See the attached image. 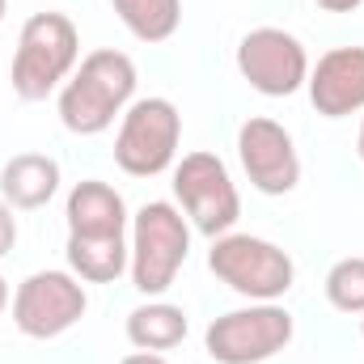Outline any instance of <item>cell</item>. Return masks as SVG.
Wrapping results in <instances>:
<instances>
[{
    "instance_id": "1",
    "label": "cell",
    "mask_w": 364,
    "mask_h": 364,
    "mask_svg": "<svg viewBox=\"0 0 364 364\" xmlns=\"http://www.w3.org/2000/svg\"><path fill=\"white\" fill-rule=\"evenodd\" d=\"M136 102V64L132 55L102 47L81 60V68L60 90V123L73 136L106 132L127 106Z\"/></svg>"
},
{
    "instance_id": "2",
    "label": "cell",
    "mask_w": 364,
    "mask_h": 364,
    "mask_svg": "<svg viewBox=\"0 0 364 364\" xmlns=\"http://www.w3.org/2000/svg\"><path fill=\"white\" fill-rule=\"evenodd\" d=\"M81 60V34L73 17L64 13H34L21 26L17 55H13V93L21 102H43L47 93L64 90V81L77 73Z\"/></svg>"
},
{
    "instance_id": "3",
    "label": "cell",
    "mask_w": 364,
    "mask_h": 364,
    "mask_svg": "<svg viewBox=\"0 0 364 364\" xmlns=\"http://www.w3.org/2000/svg\"><path fill=\"white\" fill-rule=\"evenodd\" d=\"M191 255V220L182 208L153 199L132 216V284L144 296H161L174 288L182 263Z\"/></svg>"
},
{
    "instance_id": "4",
    "label": "cell",
    "mask_w": 364,
    "mask_h": 364,
    "mask_svg": "<svg viewBox=\"0 0 364 364\" xmlns=\"http://www.w3.org/2000/svg\"><path fill=\"white\" fill-rule=\"evenodd\" d=\"M208 267H212V275L220 284H229L246 301H279L292 288V279H296L292 255L284 246L267 242V237H255V233L212 237Z\"/></svg>"
},
{
    "instance_id": "5",
    "label": "cell",
    "mask_w": 364,
    "mask_h": 364,
    "mask_svg": "<svg viewBox=\"0 0 364 364\" xmlns=\"http://www.w3.org/2000/svg\"><path fill=\"white\" fill-rule=\"evenodd\" d=\"M182 140V114L170 97H136L123 110L114 136V161L132 178H157L174 166Z\"/></svg>"
},
{
    "instance_id": "6",
    "label": "cell",
    "mask_w": 364,
    "mask_h": 364,
    "mask_svg": "<svg viewBox=\"0 0 364 364\" xmlns=\"http://www.w3.org/2000/svg\"><path fill=\"white\" fill-rule=\"evenodd\" d=\"M292 331H296V322L284 305L255 301L246 309L220 314L208 326L203 348L216 364H263L292 343Z\"/></svg>"
},
{
    "instance_id": "7",
    "label": "cell",
    "mask_w": 364,
    "mask_h": 364,
    "mask_svg": "<svg viewBox=\"0 0 364 364\" xmlns=\"http://www.w3.org/2000/svg\"><path fill=\"white\" fill-rule=\"evenodd\" d=\"M174 195H178L191 229H199L203 237L233 233L242 216V195L229 178V166L216 153H186L174 166Z\"/></svg>"
},
{
    "instance_id": "8",
    "label": "cell",
    "mask_w": 364,
    "mask_h": 364,
    "mask_svg": "<svg viewBox=\"0 0 364 364\" xmlns=\"http://www.w3.org/2000/svg\"><path fill=\"white\" fill-rule=\"evenodd\" d=\"M85 284L73 272H34L17 284L13 322L26 339H60L85 318Z\"/></svg>"
},
{
    "instance_id": "9",
    "label": "cell",
    "mask_w": 364,
    "mask_h": 364,
    "mask_svg": "<svg viewBox=\"0 0 364 364\" xmlns=\"http://www.w3.org/2000/svg\"><path fill=\"white\" fill-rule=\"evenodd\" d=\"M237 73L263 97H292L309 81L305 43L279 26H259L237 43Z\"/></svg>"
},
{
    "instance_id": "10",
    "label": "cell",
    "mask_w": 364,
    "mask_h": 364,
    "mask_svg": "<svg viewBox=\"0 0 364 364\" xmlns=\"http://www.w3.org/2000/svg\"><path fill=\"white\" fill-rule=\"evenodd\" d=\"M237 157H242V170H246L250 186L263 195H288L301 182L296 144H292L288 127H279L275 119L255 114L237 127Z\"/></svg>"
},
{
    "instance_id": "11",
    "label": "cell",
    "mask_w": 364,
    "mask_h": 364,
    "mask_svg": "<svg viewBox=\"0 0 364 364\" xmlns=\"http://www.w3.org/2000/svg\"><path fill=\"white\" fill-rule=\"evenodd\" d=\"M309 102L326 119H348L364 110V47H335L309 68Z\"/></svg>"
},
{
    "instance_id": "12",
    "label": "cell",
    "mask_w": 364,
    "mask_h": 364,
    "mask_svg": "<svg viewBox=\"0 0 364 364\" xmlns=\"http://www.w3.org/2000/svg\"><path fill=\"white\" fill-rule=\"evenodd\" d=\"M64 216H68V233H77V237H119V233H127L123 195L110 182L97 178H85L68 191Z\"/></svg>"
},
{
    "instance_id": "13",
    "label": "cell",
    "mask_w": 364,
    "mask_h": 364,
    "mask_svg": "<svg viewBox=\"0 0 364 364\" xmlns=\"http://www.w3.org/2000/svg\"><path fill=\"white\" fill-rule=\"evenodd\" d=\"M60 191V161L47 153H17L0 170V199L13 212L47 208Z\"/></svg>"
},
{
    "instance_id": "14",
    "label": "cell",
    "mask_w": 364,
    "mask_h": 364,
    "mask_svg": "<svg viewBox=\"0 0 364 364\" xmlns=\"http://www.w3.org/2000/svg\"><path fill=\"white\" fill-rule=\"evenodd\" d=\"M68 267L85 284H114L119 275L132 267V242L119 237H77L68 233Z\"/></svg>"
},
{
    "instance_id": "15",
    "label": "cell",
    "mask_w": 364,
    "mask_h": 364,
    "mask_svg": "<svg viewBox=\"0 0 364 364\" xmlns=\"http://www.w3.org/2000/svg\"><path fill=\"white\" fill-rule=\"evenodd\" d=\"M127 339L140 352H170L186 339V314L170 301H149L127 314Z\"/></svg>"
},
{
    "instance_id": "16",
    "label": "cell",
    "mask_w": 364,
    "mask_h": 364,
    "mask_svg": "<svg viewBox=\"0 0 364 364\" xmlns=\"http://www.w3.org/2000/svg\"><path fill=\"white\" fill-rule=\"evenodd\" d=\"M110 4L140 43H166L182 26V0H110Z\"/></svg>"
},
{
    "instance_id": "17",
    "label": "cell",
    "mask_w": 364,
    "mask_h": 364,
    "mask_svg": "<svg viewBox=\"0 0 364 364\" xmlns=\"http://www.w3.org/2000/svg\"><path fill=\"white\" fill-rule=\"evenodd\" d=\"M326 301L339 309V314H364V259H339L331 272H326Z\"/></svg>"
},
{
    "instance_id": "18",
    "label": "cell",
    "mask_w": 364,
    "mask_h": 364,
    "mask_svg": "<svg viewBox=\"0 0 364 364\" xmlns=\"http://www.w3.org/2000/svg\"><path fill=\"white\" fill-rule=\"evenodd\" d=\"M13 246H17V216H13V208L0 199V259H4Z\"/></svg>"
},
{
    "instance_id": "19",
    "label": "cell",
    "mask_w": 364,
    "mask_h": 364,
    "mask_svg": "<svg viewBox=\"0 0 364 364\" xmlns=\"http://www.w3.org/2000/svg\"><path fill=\"white\" fill-rule=\"evenodd\" d=\"M364 0H318V9H326V13H356Z\"/></svg>"
},
{
    "instance_id": "20",
    "label": "cell",
    "mask_w": 364,
    "mask_h": 364,
    "mask_svg": "<svg viewBox=\"0 0 364 364\" xmlns=\"http://www.w3.org/2000/svg\"><path fill=\"white\" fill-rule=\"evenodd\" d=\"M119 364H166V356H157V352H132V356H123Z\"/></svg>"
},
{
    "instance_id": "21",
    "label": "cell",
    "mask_w": 364,
    "mask_h": 364,
    "mask_svg": "<svg viewBox=\"0 0 364 364\" xmlns=\"http://www.w3.org/2000/svg\"><path fill=\"white\" fill-rule=\"evenodd\" d=\"M4 305H9V279L0 275V314H4Z\"/></svg>"
},
{
    "instance_id": "22",
    "label": "cell",
    "mask_w": 364,
    "mask_h": 364,
    "mask_svg": "<svg viewBox=\"0 0 364 364\" xmlns=\"http://www.w3.org/2000/svg\"><path fill=\"white\" fill-rule=\"evenodd\" d=\"M356 157L364 161V119H360V136H356Z\"/></svg>"
},
{
    "instance_id": "23",
    "label": "cell",
    "mask_w": 364,
    "mask_h": 364,
    "mask_svg": "<svg viewBox=\"0 0 364 364\" xmlns=\"http://www.w3.org/2000/svg\"><path fill=\"white\" fill-rule=\"evenodd\" d=\"M4 13H9V0H0V21H4Z\"/></svg>"
},
{
    "instance_id": "24",
    "label": "cell",
    "mask_w": 364,
    "mask_h": 364,
    "mask_svg": "<svg viewBox=\"0 0 364 364\" xmlns=\"http://www.w3.org/2000/svg\"><path fill=\"white\" fill-rule=\"evenodd\" d=\"M360 335H364V318H360Z\"/></svg>"
}]
</instances>
